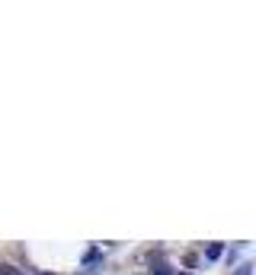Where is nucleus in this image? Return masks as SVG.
Returning a JSON list of instances; mask_svg holds the SVG:
<instances>
[{
  "instance_id": "obj_6",
  "label": "nucleus",
  "mask_w": 256,
  "mask_h": 275,
  "mask_svg": "<svg viewBox=\"0 0 256 275\" xmlns=\"http://www.w3.org/2000/svg\"><path fill=\"white\" fill-rule=\"evenodd\" d=\"M179 275H192V272H179Z\"/></svg>"
},
{
  "instance_id": "obj_4",
  "label": "nucleus",
  "mask_w": 256,
  "mask_h": 275,
  "mask_svg": "<svg viewBox=\"0 0 256 275\" xmlns=\"http://www.w3.org/2000/svg\"><path fill=\"white\" fill-rule=\"evenodd\" d=\"M154 275H173V272H170V269H164V266H160V269H157Z\"/></svg>"
},
{
  "instance_id": "obj_2",
  "label": "nucleus",
  "mask_w": 256,
  "mask_h": 275,
  "mask_svg": "<svg viewBox=\"0 0 256 275\" xmlns=\"http://www.w3.org/2000/svg\"><path fill=\"white\" fill-rule=\"evenodd\" d=\"M0 275H26V272L16 269V266H0Z\"/></svg>"
},
{
  "instance_id": "obj_1",
  "label": "nucleus",
  "mask_w": 256,
  "mask_h": 275,
  "mask_svg": "<svg viewBox=\"0 0 256 275\" xmlns=\"http://www.w3.org/2000/svg\"><path fill=\"white\" fill-rule=\"evenodd\" d=\"M221 253H224V246H221V243H212L208 249H205V256H208V259H218Z\"/></svg>"
},
{
  "instance_id": "obj_3",
  "label": "nucleus",
  "mask_w": 256,
  "mask_h": 275,
  "mask_svg": "<svg viewBox=\"0 0 256 275\" xmlns=\"http://www.w3.org/2000/svg\"><path fill=\"white\" fill-rule=\"evenodd\" d=\"M83 262H87V266H90V262H100V253H96V249H90V253L83 256Z\"/></svg>"
},
{
  "instance_id": "obj_5",
  "label": "nucleus",
  "mask_w": 256,
  "mask_h": 275,
  "mask_svg": "<svg viewBox=\"0 0 256 275\" xmlns=\"http://www.w3.org/2000/svg\"><path fill=\"white\" fill-rule=\"evenodd\" d=\"M237 275H250V266H247V269H240V272H237Z\"/></svg>"
}]
</instances>
